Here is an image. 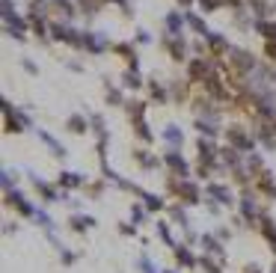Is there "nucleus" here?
<instances>
[{
    "mask_svg": "<svg viewBox=\"0 0 276 273\" xmlns=\"http://www.w3.org/2000/svg\"><path fill=\"white\" fill-rule=\"evenodd\" d=\"M261 229H264V235H267V240L270 243H276V226L270 217H261Z\"/></svg>",
    "mask_w": 276,
    "mask_h": 273,
    "instance_id": "nucleus-6",
    "label": "nucleus"
},
{
    "mask_svg": "<svg viewBox=\"0 0 276 273\" xmlns=\"http://www.w3.org/2000/svg\"><path fill=\"white\" fill-rule=\"evenodd\" d=\"M143 199H146V205H149V211H157V208H163V202H160L157 196H152V193H143Z\"/></svg>",
    "mask_w": 276,
    "mask_h": 273,
    "instance_id": "nucleus-10",
    "label": "nucleus"
},
{
    "mask_svg": "<svg viewBox=\"0 0 276 273\" xmlns=\"http://www.w3.org/2000/svg\"><path fill=\"white\" fill-rule=\"evenodd\" d=\"M140 270H143V273H155V267H152L149 258H140Z\"/></svg>",
    "mask_w": 276,
    "mask_h": 273,
    "instance_id": "nucleus-12",
    "label": "nucleus"
},
{
    "mask_svg": "<svg viewBox=\"0 0 276 273\" xmlns=\"http://www.w3.org/2000/svg\"><path fill=\"white\" fill-rule=\"evenodd\" d=\"M167 140L170 143H181V131L178 128H167Z\"/></svg>",
    "mask_w": 276,
    "mask_h": 273,
    "instance_id": "nucleus-11",
    "label": "nucleus"
},
{
    "mask_svg": "<svg viewBox=\"0 0 276 273\" xmlns=\"http://www.w3.org/2000/svg\"><path fill=\"white\" fill-rule=\"evenodd\" d=\"M60 184H63V187H80V184H84V178H80V175H74V172H63V175H60Z\"/></svg>",
    "mask_w": 276,
    "mask_h": 273,
    "instance_id": "nucleus-3",
    "label": "nucleus"
},
{
    "mask_svg": "<svg viewBox=\"0 0 276 273\" xmlns=\"http://www.w3.org/2000/svg\"><path fill=\"white\" fill-rule=\"evenodd\" d=\"M181 3H187V0H181Z\"/></svg>",
    "mask_w": 276,
    "mask_h": 273,
    "instance_id": "nucleus-15",
    "label": "nucleus"
},
{
    "mask_svg": "<svg viewBox=\"0 0 276 273\" xmlns=\"http://www.w3.org/2000/svg\"><path fill=\"white\" fill-rule=\"evenodd\" d=\"M241 208H243V217H256V214H259V208H256V202H253V196H250V193H243Z\"/></svg>",
    "mask_w": 276,
    "mask_h": 273,
    "instance_id": "nucleus-4",
    "label": "nucleus"
},
{
    "mask_svg": "<svg viewBox=\"0 0 276 273\" xmlns=\"http://www.w3.org/2000/svg\"><path fill=\"white\" fill-rule=\"evenodd\" d=\"M208 193H211L214 199H220L223 205H232V193L226 187H220V184H208Z\"/></svg>",
    "mask_w": 276,
    "mask_h": 273,
    "instance_id": "nucleus-2",
    "label": "nucleus"
},
{
    "mask_svg": "<svg viewBox=\"0 0 276 273\" xmlns=\"http://www.w3.org/2000/svg\"><path fill=\"white\" fill-rule=\"evenodd\" d=\"M69 128H71V131H84L87 125H84V119H71V122H69Z\"/></svg>",
    "mask_w": 276,
    "mask_h": 273,
    "instance_id": "nucleus-14",
    "label": "nucleus"
},
{
    "mask_svg": "<svg viewBox=\"0 0 276 273\" xmlns=\"http://www.w3.org/2000/svg\"><path fill=\"white\" fill-rule=\"evenodd\" d=\"M173 190L184 199V202H199V193H196L193 184H173Z\"/></svg>",
    "mask_w": 276,
    "mask_h": 273,
    "instance_id": "nucleus-1",
    "label": "nucleus"
},
{
    "mask_svg": "<svg viewBox=\"0 0 276 273\" xmlns=\"http://www.w3.org/2000/svg\"><path fill=\"white\" fill-rule=\"evenodd\" d=\"M261 190H267L270 196H276V187H273V178H270V172H261Z\"/></svg>",
    "mask_w": 276,
    "mask_h": 273,
    "instance_id": "nucleus-8",
    "label": "nucleus"
},
{
    "mask_svg": "<svg viewBox=\"0 0 276 273\" xmlns=\"http://www.w3.org/2000/svg\"><path fill=\"white\" fill-rule=\"evenodd\" d=\"M131 220H134V223L143 220V208H140V205H134V208H131Z\"/></svg>",
    "mask_w": 276,
    "mask_h": 273,
    "instance_id": "nucleus-13",
    "label": "nucleus"
},
{
    "mask_svg": "<svg viewBox=\"0 0 276 273\" xmlns=\"http://www.w3.org/2000/svg\"><path fill=\"white\" fill-rule=\"evenodd\" d=\"M89 226H95L92 217H80V214H77V217H71V229H74V232H84V229H89Z\"/></svg>",
    "mask_w": 276,
    "mask_h": 273,
    "instance_id": "nucleus-5",
    "label": "nucleus"
},
{
    "mask_svg": "<svg viewBox=\"0 0 276 273\" xmlns=\"http://www.w3.org/2000/svg\"><path fill=\"white\" fill-rule=\"evenodd\" d=\"M253 273H256V270H253Z\"/></svg>",
    "mask_w": 276,
    "mask_h": 273,
    "instance_id": "nucleus-16",
    "label": "nucleus"
},
{
    "mask_svg": "<svg viewBox=\"0 0 276 273\" xmlns=\"http://www.w3.org/2000/svg\"><path fill=\"white\" fill-rule=\"evenodd\" d=\"M167 160H170V167H173V170H178V172H187V163H184V157H178V154H170Z\"/></svg>",
    "mask_w": 276,
    "mask_h": 273,
    "instance_id": "nucleus-9",
    "label": "nucleus"
},
{
    "mask_svg": "<svg viewBox=\"0 0 276 273\" xmlns=\"http://www.w3.org/2000/svg\"><path fill=\"white\" fill-rule=\"evenodd\" d=\"M175 258H178L181 264H187V267H193V264H196V258L190 256V250H184V247H178V250H175Z\"/></svg>",
    "mask_w": 276,
    "mask_h": 273,
    "instance_id": "nucleus-7",
    "label": "nucleus"
}]
</instances>
